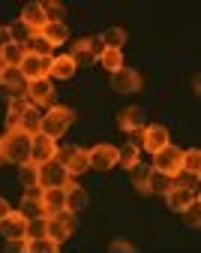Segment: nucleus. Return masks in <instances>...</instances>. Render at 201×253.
Masks as SVG:
<instances>
[{
    "instance_id": "a211bd4d",
    "label": "nucleus",
    "mask_w": 201,
    "mask_h": 253,
    "mask_svg": "<svg viewBox=\"0 0 201 253\" xmlns=\"http://www.w3.org/2000/svg\"><path fill=\"white\" fill-rule=\"evenodd\" d=\"M39 202H42V211H45V217H51V214H60V211H66V190H63V187L39 190Z\"/></svg>"
},
{
    "instance_id": "7ed1b4c3",
    "label": "nucleus",
    "mask_w": 201,
    "mask_h": 253,
    "mask_svg": "<svg viewBox=\"0 0 201 253\" xmlns=\"http://www.w3.org/2000/svg\"><path fill=\"white\" fill-rule=\"evenodd\" d=\"M180 166H183V151L177 145H165L162 151L153 154V172H162L168 178H177L180 175Z\"/></svg>"
},
{
    "instance_id": "39448f33",
    "label": "nucleus",
    "mask_w": 201,
    "mask_h": 253,
    "mask_svg": "<svg viewBox=\"0 0 201 253\" xmlns=\"http://www.w3.org/2000/svg\"><path fill=\"white\" fill-rule=\"evenodd\" d=\"M75 232H78V220H75L72 211H60V214H51L48 217V238L51 241L63 244L66 238H72Z\"/></svg>"
},
{
    "instance_id": "2f4dec72",
    "label": "nucleus",
    "mask_w": 201,
    "mask_h": 253,
    "mask_svg": "<svg viewBox=\"0 0 201 253\" xmlns=\"http://www.w3.org/2000/svg\"><path fill=\"white\" fill-rule=\"evenodd\" d=\"M96 63H102L108 73H117L120 67H126V63H123V51H117V48H105V51H102V57H99Z\"/></svg>"
},
{
    "instance_id": "e433bc0d",
    "label": "nucleus",
    "mask_w": 201,
    "mask_h": 253,
    "mask_svg": "<svg viewBox=\"0 0 201 253\" xmlns=\"http://www.w3.org/2000/svg\"><path fill=\"white\" fill-rule=\"evenodd\" d=\"M27 238H48V217L27 220Z\"/></svg>"
},
{
    "instance_id": "2eb2a0df",
    "label": "nucleus",
    "mask_w": 201,
    "mask_h": 253,
    "mask_svg": "<svg viewBox=\"0 0 201 253\" xmlns=\"http://www.w3.org/2000/svg\"><path fill=\"white\" fill-rule=\"evenodd\" d=\"M165 145H171V136H168V130H165L162 124H147L144 130H141V148H144V151L156 154V151H162Z\"/></svg>"
},
{
    "instance_id": "9b49d317",
    "label": "nucleus",
    "mask_w": 201,
    "mask_h": 253,
    "mask_svg": "<svg viewBox=\"0 0 201 253\" xmlns=\"http://www.w3.org/2000/svg\"><path fill=\"white\" fill-rule=\"evenodd\" d=\"M117 126H120L123 133H138V130H144V126H147L144 106H126V109H120L117 112Z\"/></svg>"
},
{
    "instance_id": "4468645a",
    "label": "nucleus",
    "mask_w": 201,
    "mask_h": 253,
    "mask_svg": "<svg viewBox=\"0 0 201 253\" xmlns=\"http://www.w3.org/2000/svg\"><path fill=\"white\" fill-rule=\"evenodd\" d=\"M0 235L6 241H24L27 238V217L21 211H9L6 220H0Z\"/></svg>"
},
{
    "instance_id": "0eeeda50",
    "label": "nucleus",
    "mask_w": 201,
    "mask_h": 253,
    "mask_svg": "<svg viewBox=\"0 0 201 253\" xmlns=\"http://www.w3.org/2000/svg\"><path fill=\"white\" fill-rule=\"evenodd\" d=\"M72 178L69 172L63 169L60 160H51V163H42L39 166V190H51V187H66Z\"/></svg>"
},
{
    "instance_id": "a878e982",
    "label": "nucleus",
    "mask_w": 201,
    "mask_h": 253,
    "mask_svg": "<svg viewBox=\"0 0 201 253\" xmlns=\"http://www.w3.org/2000/svg\"><path fill=\"white\" fill-rule=\"evenodd\" d=\"M102 45L105 48H117V51H123V45H126V40H129V34L123 27H108V30H102Z\"/></svg>"
},
{
    "instance_id": "ddd939ff",
    "label": "nucleus",
    "mask_w": 201,
    "mask_h": 253,
    "mask_svg": "<svg viewBox=\"0 0 201 253\" xmlns=\"http://www.w3.org/2000/svg\"><path fill=\"white\" fill-rule=\"evenodd\" d=\"M192 202H198V193H195V187H189V184H174L168 193H165V205H168V211H183V208H189Z\"/></svg>"
},
{
    "instance_id": "4be33fe9",
    "label": "nucleus",
    "mask_w": 201,
    "mask_h": 253,
    "mask_svg": "<svg viewBox=\"0 0 201 253\" xmlns=\"http://www.w3.org/2000/svg\"><path fill=\"white\" fill-rule=\"evenodd\" d=\"M21 214H24L27 220L45 217V211H42V202H39V187H30V190H24V196H21Z\"/></svg>"
},
{
    "instance_id": "473e14b6",
    "label": "nucleus",
    "mask_w": 201,
    "mask_h": 253,
    "mask_svg": "<svg viewBox=\"0 0 201 253\" xmlns=\"http://www.w3.org/2000/svg\"><path fill=\"white\" fill-rule=\"evenodd\" d=\"M150 169H153V166H150ZM171 187H174V178L162 175V172H150V193H159V196H165Z\"/></svg>"
},
{
    "instance_id": "4c0bfd02",
    "label": "nucleus",
    "mask_w": 201,
    "mask_h": 253,
    "mask_svg": "<svg viewBox=\"0 0 201 253\" xmlns=\"http://www.w3.org/2000/svg\"><path fill=\"white\" fill-rule=\"evenodd\" d=\"M180 217H183V223H186V226L198 229V226H201V205H198V202H192L189 208H183V211H180Z\"/></svg>"
},
{
    "instance_id": "a19ab883",
    "label": "nucleus",
    "mask_w": 201,
    "mask_h": 253,
    "mask_svg": "<svg viewBox=\"0 0 201 253\" xmlns=\"http://www.w3.org/2000/svg\"><path fill=\"white\" fill-rule=\"evenodd\" d=\"M12 40H9V27H0V48L3 45H9Z\"/></svg>"
},
{
    "instance_id": "bb28decb",
    "label": "nucleus",
    "mask_w": 201,
    "mask_h": 253,
    "mask_svg": "<svg viewBox=\"0 0 201 253\" xmlns=\"http://www.w3.org/2000/svg\"><path fill=\"white\" fill-rule=\"evenodd\" d=\"M24 54H27V48L24 45H15V42H9V45L0 48V60H3V67H21Z\"/></svg>"
},
{
    "instance_id": "58836bf2",
    "label": "nucleus",
    "mask_w": 201,
    "mask_h": 253,
    "mask_svg": "<svg viewBox=\"0 0 201 253\" xmlns=\"http://www.w3.org/2000/svg\"><path fill=\"white\" fill-rule=\"evenodd\" d=\"M27 106H30V103H27L24 97H15V100H9V115H6V121H9V130L15 126V121L21 118V112H24Z\"/></svg>"
},
{
    "instance_id": "f257e3e1",
    "label": "nucleus",
    "mask_w": 201,
    "mask_h": 253,
    "mask_svg": "<svg viewBox=\"0 0 201 253\" xmlns=\"http://www.w3.org/2000/svg\"><path fill=\"white\" fill-rule=\"evenodd\" d=\"M30 151H33V136L24 130H9L0 139V160L3 163L24 166V163H30Z\"/></svg>"
},
{
    "instance_id": "c85d7f7f",
    "label": "nucleus",
    "mask_w": 201,
    "mask_h": 253,
    "mask_svg": "<svg viewBox=\"0 0 201 253\" xmlns=\"http://www.w3.org/2000/svg\"><path fill=\"white\" fill-rule=\"evenodd\" d=\"M24 253H60V244L51 238H27Z\"/></svg>"
},
{
    "instance_id": "37998d69",
    "label": "nucleus",
    "mask_w": 201,
    "mask_h": 253,
    "mask_svg": "<svg viewBox=\"0 0 201 253\" xmlns=\"http://www.w3.org/2000/svg\"><path fill=\"white\" fill-rule=\"evenodd\" d=\"M0 70H3V60H0Z\"/></svg>"
},
{
    "instance_id": "f03ea898",
    "label": "nucleus",
    "mask_w": 201,
    "mask_h": 253,
    "mask_svg": "<svg viewBox=\"0 0 201 253\" xmlns=\"http://www.w3.org/2000/svg\"><path fill=\"white\" fill-rule=\"evenodd\" d=\"M72 121H75V112L69 106H48V112H42L39 133H45L48 139H60L72 126Z\"/></svg>"
},
{
    "instance_id": "79ce46f5",
    "label": "nucleus",
    "mask_w": 201,
    "mask_h": 253,
    "mask_svg": "<svg viewBox=\"0 0 201 253\" xmlns=\"http://www.w3.org/2000/svg\"><path fill=\"white\" fill-rule=\"evenodd\" d=\"M9 211H12V208L6 205V199H0V220H6V214H9Z\"/></svg>"
},
{
    "instance_id": "423d86ee",
    "label": "nucleus",
    "mask_w": 201,
    "mask_h": 253,
    "mask_svg": "<svg viewBox=\"0 0 201 253\" xmlns=\"http://www.w3.org/2000/svg\"><path fill=\"white\" fill-rule=\"evenodd\" d=\"M57 160L63 163V169H66V172H69V178L84 175V172L90 169V154H87V148H78V145L57 151Z\"/></svg>"
},
{
    "instance_id": "aec40b11",
    "label": "nucleus",
    "mask_w": 201,
    "mask_h": 253,
    "mask_svg": "<svg viewBox=\"0 0 201 253\" xmlns=\"http://www.w3.org/2000/svg\"><path fill=\"white\" fill-rule=\"evenodd\" d=\"M39 124H42V112L30 103V106L21 112V118L15 121L12 130H24V133H30V136H36V133H39Z\"/></svg>"
},
{
    "instance_id": "72a5a7b5",
    "label": "nucleus",
    "mask_w": 201,
    "mask_h": 253,
    "mask_svg": "<svg viewBox=\"0 0 201 253\" xmlns=\"http://www.w3.org/2000/svg\"><path fill=\"white\" fill-rule=\"evenodd\" d=\"M30 37H33V30H30L21 18L9 24V40H12L15 45H27V40H30Z\"/></svg>"
},
{
    "instance_id": "6ab92c4d",
    "label": "nucleus",
    "mask_w": 201,
    "mask_h": 253,
    "mask_svg": "<svg viewBox=\"0 0 201 253\" xmlns=\"http://www.w3.org/2000/svg\"><path fill=\"white\" fill-rule=\"evenodd\" d=\"M63 190H66V211H72V214H78V211H84V208H87L90 196H87V190H84L81 184L69 181V184H66Z\"/></svg>"
},
{
    "instance_id": "c9c22d12",
    "label": "nucleus",
    "mask_w": 201,
    "mask_h": 253,
    "mask_svg": "<svg viewBox=\"0 0 201 253\" xmlns=\"http://www.w3.org/2000/svg\"><path fill=\"white\" fill-rule=\"evenodd\" d=\"M21 184H24V190L39 187V166L36 163H24L21 166Z\"/></svg>"
},
{
    "instance_id": "1a4fd4ad",
    "label": "nucleus",
    "mask_w": 201,
    "mask_h": 253,
    "mask_svg": "<svg viewBox=\"0 0 201 253\" xmlns=\"http://www.w3.org/2000/svg\"><path fill=\"white\" fill-rule=\"evenodd\" d=\"M111 87L117 93H135L144 87V79L138 70H132V67H120L117 73H111Z\"/></svg>"
},
{
    "instance_id": "dca6fc26",
    "label": "nucleus",
    "mask_w": 201,
    "mask_h": 253,
    "mask_svg": "<svg viewBox=\"0 0 201 253\" xmlns=\"http://www.w3.org/2000/svg\"><path fill=\"white\" fill-rule=\"evenodd\" d=\"M90 154V169H96V172H108V169H114L117 166V148L114 145H96V148H90L87 151Z\"/></svg>"
},
{
    "instance_id": "7c9ffc66",
    "label": "nucleus",
    "mask_w": 201,
    "mask_h": 253,
    "mask_svg": "<svg viewBox=\"0 0 201 253\" xmlns=\"http://www.w3.org/2000/svg\"><path fill=\"white\" fill-rule=\"evenodd\" d=\"M42 12H45V24H60L63 15H66V6L60 3V0H45Z\"/></svg>"
},
{
    "instance_id": "5701e85b",
    "label": "nucleus",
    "mask_w": 201,
    "mask_h": 253,
    "mask_svg": "<svg viewBox=\"0 0 201 253\" xmlns=\"http://www.w3.org/2000/svg\"><path fill=\"white\" fill-rule=\"evenodd\" d=\"M150 166L147 163H135L129 169V181H132V187H135V193H141V196H150Z\"/></svg>"
},
{
    "instance_id": "9d476101",
    "label": "nucleus",
    "mask_w": 201,
    "mask_h": 253,
    "mask_svg": "<svg viewBox=\"0 0 201 253\" xmlns=\"http://www.w3.org/2000/svg\"><path fill=\"white\" fill-rule=\"evenodd\" d=\"M57 139H48L45 133H36L33 136V151H30V163H36V166H42V163H51V160H57Z\"/></svg>"
},
{
    "instance_id": "6e6552de",
    "label": "nucleus",
    "mask_w": 201,
    "mask_h": 253,
    "mask_svg": "<svg viewBox=\"0 0 201 253\" xmlns=\"http://www.w3.org/2000/svg\"><path fill=\"white\" fill-rule=\"evenodd\" d=\"M0 90L9 93V100L24 97V93H27V79H24V73H21L18 67H3V70H0Z\"/></svg>"
},
{
    "instance_id": "f704fd0d",
    "label": "nucleus",
    "mask_w": 201,
    "mask_h": 253,
    "mask_svg": "<svg viewBox=\"0 0 201 253\" xmlns=\"http://www.w3.org/2000/svg\"><path fill=\"white\" fill-rule=\"evenodd\" d=\"M30 54H39V57H51V45L45 42V37L42 34H33L30 40H27V45H24Z\"/></svg>"
},
{
    "instance_id": "c756f323",
    "label": "nucleus",
    "mask_w": 201,
    "mask_h": 253,
    "mask_svg": "<svg viewBox=\"0 0 201 253\" xmlns=\"http://www.w3.org/2000/svg\"><path fill=\"white\" fill-rule=\"evenodd\" d=\"M180 172H186V175H192V178L201 175V151H198V148L183 151V166H180Z\"/></svg>"
},
{
    "instance_id": "f3484780",
    "label": "nucleus",
    "mask_w": 201,
    "mask_h": 253,
    "mask_svg": "<svg viewBox=\"0 0 201 253\" xmlns=\"http://www.w3.org/2000/svg\"><path fill=\"white\" fill-rule=\"evenodd\" d=\"M51 100H54V84H51V79L27 82V103H33V106H51Z\"/></svg>"
},
{
    "instance_id": "c03bdc74",
    "label": "nucleus",
    "mask_w": 201,
    "mask_h": 253,
    "mask_svg": "<svg viewBox=\"0 0 201 253\" xmlns=\"http://www.w3.org/2000/svg\"><path fill=\"white\" fill-rule=\"evenodd\" d=\"M0 139H3V136H0Z\"/></svg>"
},
{
    "instance_id": "f8f14e48",
    "label": "nucleus",
    "mask_w": 201,
    "mask_h": 253,
    "mask_svg": "<svg viewBox=\"0 0 201 253\" xmlns=\"http://www.w3.org/2000/svg\"><path fill=\"white\" fill-rule=\"evenodd\" d=\"M51 60H54V54H51V57H39V54H30V51H27L18 70L24 73V79H27V82H36V79H48Z\"/></svg>"
},
{
    "instance_id": "393cba45",
    "label": "nucleus",
    "mask_w": 201,
    "mask_h": 253,
    "mask_svg": "<svg viewBox=\"0 0 201 253\" xmlns=\"http://www.w3.org/2000/svg\"><path fill=\"white\" fill-rule=\"evenodd\" d=\"M39 34L45 37V42L51 45V48H57V45H63L66 40H69V30H66V24L60 21V24H45Z\"/></svg>"
},
{
    "instance_id": "cd10ccee",
    "label": "nucleus",
    "mask_w": 201,
    "mask_h": 253,
    "mask_svg": "<svg viewBox=\"0 0 201 253\" xmlns=\"http://www.w3.org/2000/svg\"><path fill=\"white\" fill-rule=\"evenodd\" d=\"M138 157H141V148H135L132 142H126L123 148H117V166H123V169H132L135 163H141Z\"/></svg>"
},
{
    "instance_id": "ea45409f",
    "label": "nucleus",
    "mask_w": 201,
    "mask_h": 253,
    "mask_svg": "<svg viewBox=\"0 0 201 253\" xmlns=\"http://www.w3.org/2000/svg\"><path fill=\"white\" fill-rule=\"evenodd\" d=\"M108 247H111V253H135V244L126 241V238H114Z\"/></svg>"
},
{
    "instance_id": "412c9836",
    "label": "nucleus",
    "mask_w": 201,
    "mask_h": 253,
    "mask_svg": "<svg viewBox=\"0 0 201 253\" xmlns=\"http://www.w3.org/2000/svg\"><path fill=\"white\" fill-rule=\"evenodd\" d=\"M75 60L69 57V54H60V57H54L51 60V70H48V79H57V82H69L72 76H75Z\"/></svg>"
},
{
    "instance_id": "b1692460",
    "label": "nucleus",
    "mask_w": 201,
    "mask_h": 253,
    "mask_svg": "<svg viewBox=\"0 0 201 253\" xmlns=\"http://www.w3.org/2000/svg\"><path fill=\"white\" fill-rule=\"evenodd\" d=\"M33 34H39V30L45 27V12H42V3H24V9H21V15H18Z\"/></svg>"
},
{
    "instance_id": "20e7f679",
    "label": "nucleus",
    "mask_w": 201,
    "mask_h": 253,
    "mask_svg": "<svg viewBox=\"0 0 201 253\" xmlns=\"http://www.w3.org/2000/svg\"><path fill=\"white\" fill-rule=\"evenodd\" d=\"M105 45L99 37H81L75 45H72V60H75V67H90V63H96L99 57H102Z\"/></svg>"
}]
</instances>
